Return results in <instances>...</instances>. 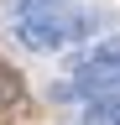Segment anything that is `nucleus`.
Segmentation results:
<instances>
[{"instance_id":"f03ea898","label":"nucleus","mask_w":120,"mask_h":125,"mask_svg":"<svg viewBox=\"0 0 120 125\" xmlns=\"http://www.w3.org/2000/svg\"><path fill=\"white\" fill-rule=\"evenodd\" d=\"M52 94H57L63 104H84V99H99V94H115V42L104 37V42L89 47V52H78L73 78L57 83Z\"/></svg>"},{"instance_id":"7ed1b4c3","label":"nucleus","mask_w":120,"mask_h":125,"mask_svg":"<svg viewBox=\"0 0 120 125\" xmlns=\"http://www.w3.org/2000/svg\"><path fill=\"white\" fill-rule=\"evenodd\" d=\"M84 125H115V94L84 99Z\"/></svg>"},{"instance_id":"f257e3e1","label":"nucleus","mask_w":120,"mask_h":125,"mask_svg":"<svg viewBox=\"0 0 120 125\" xmlns=\"http://www.w3.org/2000/svg\"><path fill=\"white\" fill-rule=\"evenodd\" d=\"M94 31H99V16L94 10H78L73 0H63V5H52L47 16L16 21V42L26 47V52H63V47L94 37Z\"/></svg>"}]
</instances>
